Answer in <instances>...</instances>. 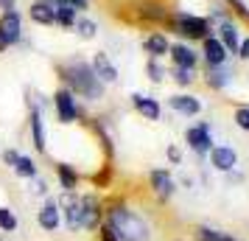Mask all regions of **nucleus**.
Here are the masks:
<instances>
[{
    "label": "nucleus",
    "instance_id": "nucleus-1",
    "mask_svg": "<svg viewBox=\"0 0 249 241\" xmlns=\"http://www.w3.org/2000/svg\"><path fill=\"white\" fill-rule=\"evenodd\" d=\"M62 73V79H65V87H68L73 95H81L84 101H101L104 98V84L98 76H95V70L90 68V62H84V59H70L68 65H62L59 68Z\"/></svg>",
    "mask_w": 249,
    "mask_h": 241
},
{
    "label": "nucleus",
    "instance_id": "nucleus-2",
    "mask_svg": "<svg viewBox=\"0 0 249 241\" xmlns=\"http://www.w3.org/2000/svg\"><path fill=\"white\" fill-rule=\"evenodd\" d=\"M107 224L121 241H151V227L143 216H137L135 210L126 205H112L107 210Z\"/></svg>",
    "mask_w": 249,
    "mask_h": 241
},
{
    "label": "nucleus",
    "instance_id": "nucleus-3",
    "mask_svg": "<svg viewBox=\"0 0 249 241\" xmlns=\"http://www.w3.org/2000/svg\"><path fill=\"white\" fill-rule=\"evenodd\" d=\"M53 107H56V118L59 124H76L81 118V110L76 104V95L68 90V87H59L53 93Z\"/></svg>",
    "mask_w": 249,
    "mask_h": 241
},
{
    "label": "nucleus",
    "instance_id": "nucleus-4",
    "mask_svg": "<svg viewBox=\"0 0 249 241\" xmlns=\"http://www.w3.org/2000/svg\"><path fill=\"white\" fill-rule=\"evenodd\" d=\"M56 205H59V213H62V219H65L68 230L79 233L81 230V196L76 194V191H65Z\"/></svg>",
    "mask_w": 249,
    "mask_h": 241
},
{
    "label": "nucleus",
    "instance_id": "nucleus-5",
    "mask_svg": "<svg viewBox=\"0 0 249 241\" xmlns=\"http://www.w3.org/2000/svg\"><path fill=\"white\" fill-rule=\"evenodd\" d=\"M174 31L182 37H188V39H204L207 31H210V25L204 17H193V14H177L174 17Z\"/></svg>",
    "mask_w": 249,
    "mask_h": 241
},
{
    "label": "nucleus",
    "instance_id": "nucleus-6",
    "mask_svg": "<svg viewBox=\"0 0 249 241\" xmlns=\"http://www.w3.org/2000/svg\"><path fill=\"white\" fill-rule=\"evenodd\" d=\"M0 37L9 42V48H14V45L23 42V17H20L17 9H14V12H3L0 14Z\"/></svg>",
    "mask_w": 249,
    "mask_h": 241
},
{
    "label": "nucleus",
    "instance_id": "nucleus-7",
    "mask_svg": "<svg viewBox=\"0 0 249 241\" xmlns=\"http://www.w3.org/2000/svg\"><path fill=\"white\" fill-rule=\"evenodd\" d=\"M104 224V210L95 196H81V230H98Z\"/></svg>",
    "mask_w": 249,
    "mask_h": 241
},
{
    "label": "nucleus",
    "instance_id": "nucleus-8",
    "mask_svg": "<svg viewBox=\"0 0 249 241\" xmlns=\"http://www.w3.org/2000/svg\"><path fill=\"white\" fill-rule=\"evenodd\" d=\"M36 224L45 230V233H56V230L62 227V213H59V205L53 202V199L45 196L42 207L36 210Z\"/></svg>",
    "mask_w": 249,
    "mask_h": 241
},
{
    "label": "nucleus",
    "instance_id": "nucleus-9",
    "mask_svg": "<svg viewBox=\"0 0 249 241\" xmlns=\"http://www.w3.org/2000/svg\"><path fill=\"white\" fill-rule=\"evenodd\" d=\"M185 140H188V146L196 154H207V151L213 149V138H210V127L207 124H199V127L188 129L185 132Z\"/></svg>",
    "mask_w": 249,
    "mask_h": 241
},
{
    "label": "nucleus",
    "instance_id": "nucleus-10",
    "mask_svg": "<svg viewBox=\"0 0 249 241\" xmlns=\"http://www.w3.org/2000/svg\"><path fill=\"white\" fill-rule=\"evenodd\" d=\"M90 68L95 70V76L104 81V84H115L118 81V68L112 65V59L107 56L104 51H98V54H92V62Z\"/></svg>",
    "mask_w": 249,
    "mask_h": 241
},
{
    "label": "nucleus",
    "instance_id": "nucleus-11",
    "mask_svg": "<svg viewBox=\"0 0 249 241\" xmlns=\"http://www.w3.org/2000/svg\"><path fill=\"white\" fill-rule=\"evenodd\" d=\"M28 127H31V140H34L36 154H48V132L42 112H28Z\"/></svg>",
    "mask_w": 249,
    "mask_h": 241
},
{
    "label": "nucleus",
    "instance_id": "nucleus-12",
    "mask_svg": "<svg viewBox=\"0 0 249 241\" xmlns=\"http://www.w3.org/2000/svg\"><path fill=\"white\" fill-rule=\"evenodd\" d=\"M28 17H31L36 25H56V3H53V0H45V3L34 0L31 9H28Z\"/></svg>",
    "mask_w": 249,
    "mask_h": 241
},
{
    "label": "nucleus",
    "instance_id": "nucleus-13",
    "mask_svg": "<svg viewBox=\"0 0 249 241\" xmlns=\"http://www.w3.org/2000/svg\"><path fill=\"white\" fill-rule=\"evenodd\" d=\"M210 160H213V166L218 171H230L238 163V154H235V149H230V146H213V149H210Z\"/></svg>",
    "mask_w": 249,
    "mask_h": 241
},
{
    "label": "nucleus",
    "instance_id": "nucleus-14",
    "mask_svg": "<svg viewBox=\"0 0 249 241\" xmlns=\"http://www.w3.org/2000/svg\"><path fill=\"white\" fill-rule=\"evenodd\" d=\"M151 188H154V194L160 196V199H168L171 194H174V180H171V174L165 171V168H157V171H151Z\"/></svg>",
    "mask_w": 249,
    "mask_h": 241
},
{
    "label": "nucleus",
    "instance_id": "nucleus-15",
    "mask_svg": "<svg viewBox=\"0 0 249 241\" xmlns=\"http://www.w3.org/2000/svg\"><path fill=\"white\" fill-rule=\"evenodd\" d=\"M132 104H135V110L146 121H160V104L154 101V98H148V95H143V93H135L132 95Z\"/></svg>",
    "mask_w": 249,
    "mask_h": 241
},
{
    "label": "nucleus",
    "instance_id": "nucleus-16",
    "mask_svg": "<svg viewBox=\"0 0 249 241\" xmlns=\"http://www.w3.org/2000/svg\"><path fill=\"white\" fill-rule=\"evenodd\" d=\"M204 59H207L210 68H218V65H224V59H227V48L218 39H213V37H204Z\"/></svg>",
    "mask_w": 249,
    "mask_h": 241
},
{
    "label": "nucleus",
    "instance_id": "nucleus-17",
    "mask_svg": "<svg viewBox=\"0 0 249 241\" xmlns=\"http://www.w3.org/2000/svg\"><path fill=\"white\" fill-rule=\"evenodd\" d=\"M143 48H146V54L151 59H160V56H165V54L171 51V42H168L165 34H148L146 39H143Z\"/></svg>",
    "mask_w": 249,
    "mask_h": 241
},
{
    "label": "nucleus",
    "instance_id": "nucleus-18",
    "mask_svg": "<svg viewBox=\"0 0 249 241\" xmlns=\"http://www.w3.org/2000/svg\"><path fill=\"white\" fill-rule=\"evenodd\" d=\"M56 177L65 191H76L79 188V171L73 166H68V163H56Z\"/></svg>",
    "mask_w": 249,
    "mask_h": 241
},
{
    "label": "nucleus",
    "instance_id": "nucleus-19",
    "mask_svg": "<svg viewBox=\"0 0 249 241\" xmlns=\"http://www.w3.org/2000/svg\"><path fill=\"white\" fill-rule=\"evenodd\" d=\"M171 59H174V65L177 68H196V54H193L188 45H171Z\"/></svg>",
    "mask_w": 249,
    "mask_h": 241
},
{
    "label": "nucleus",
    "instance_id": "nucleus-20",
    "mask_svg": "<svg viewBox=\"0 0 249 241\" xmlns=\"http://www.w3.org/2000/svg\"><path fill=\"white\" fill-rule=\"evenodd\" d=\"M168 104L177 110V112H182V115H196L199 110H202L199 98H193V95H174Z\"/></svg>",
    "mask_w": 249,
    "mask_h": 241
},
{
    "label": "nucleus",
    "instance_id": "nucleus-21",
    "mask_svg": "<svg viewBox=\"0 0 249 241\" xmlns=\"http://www.w3.org/2000/svg\"><path fill=\"white\" fill-rule=\"evenodd\" d=\"M76 20H79V12L73 9V6H68V3H56V25L59 28H73L76 25Z\"/></svg>",
    "mask_w": 249,
    "mask_h": 241
},
{
    "label": "nucleus",
    "instance_id": "nucleus-22",
    "mask_svg": "<svg viewBox=\"0 0 249 241\" xmlns=\"http://www.w3.org/2000/svg\"><path fill=\"white\" fill-rule=\"evenodd\" d=\"M14 174L23 177V180H34V177H39V166L34 163V157L20 154V160H17V166H14Z\"/></svg>",
    "mask_w": 249,
    "mask_h": 241
},
{
    "label": "nucleus",
    "instance_id": "nucleus-23",
    "mask_svg": "<svg viewBox=\"0 0 249 241\" xmlns=\"http://www.w3.org/2000/svg\"><path fill=\"white\" fill-rule=\"evenodd\" d=\"M137 14H140L143 20H151V23H162V20L168 17V14H165V9H162V6H157V3H140Z\"/></svg>",
    "mask_w": 249,
    "mask_h": 241
},
{
    "label": "nucleus",
    "instance_id": "nucleus-24",
    "mask_svg": "<svg viewBox=\"0 0 249 241\" xmlns=\"http://www.w3.org/2000/svg\"><path fill=\"white\" fill-rule=\"evenodd\" d=\"M218 31H221V39H218V42H221L227 51H232V54H235V51H238V28L232 23H221Z\"/></svg>",
    "mask_w": 249,
    "mask_h": 241
},
{
    "label": "nucleus",
    "instance_id": "nucleus-25",
    "mask_svg": "<svg viewBox=\"0 0 249 241\" xmlns=\"http://www.w3.org/2000/svg\"><path fill=\"white\" fill-rule=\"evenodd\" d=\"M25 107H28V112H45L48 98H42L34 87H25Z\"/></svg>",
    "mask_w": 249,
    "mask_h": 241
},
{
    "label": "nucleus",
    "instance_id": "nucleus-26",
    "mask_svg": "<svg viewBox=\"0 0 249 241\" xmlns=\"http://www.w3.org/2000/svg\"><path fill=\"white\" fill-rule=\"evenodd\" d=\"M73 28H76V34H79L81 39H92V37L98 34V23H95V20H90V17H79Z\"/></svg>",
    "mask_w": 249,
    "mask_h": 241
},
{
    "label": "nucleus",
    "instance_id": "nucleus-27",
    "mask_svg": "<svg viewBox=\"0 0 249 241\" xmlns=\"http://www.w3.org/2000/svg\"><path fill=\"white\" fill-rule=\"evenodd\" d=\"M196 241H235L230 233H221V230L213 227H196Z\"/></svg>",
    "mask_w": 249,
    "mask_h": 241
},
{
    "label": "nucleus",
    "instance_id": "nucleus-28",
    "mask_svg": "<svg viewBox=\"0 0 249 241\" xmlns=\"http://www.w3.org/2000/svg\"><path fill=\"white\" fill-rule=\"evenodd\" d=\"M0 230L3 233H14L17 230V216L12 213V207H0Z\"/></svg>",
    "mask_w": 249,
    "mask_h": 241
},
{
    "label": "nucleus",
    "instance_id": "nucleus-29",
    "mask_svg": "<svg viewBox=\"0 0 249 241\" xmlns=\"http://www.w3.org/2000/svg\"><path fill=\"white\" fill-rule=\"evenodd\" d=\"M218 68H221V65H218ZM218 68L207 70V84H210V87H224L227 84V73L224 70H218Z\"/></svg>",
    "mask_w": 249,
    "mask_h": 241
},
{
    "label": "nucleus",
    "instance_id": "nucleus-30",
    "mask_svg": "<svg viewBox=\"0 0 249 241\" xmlns=\"http://www.w3.org/2000/svg\"><path fill=\"white\" fill-rule=\"evenodd\" d=\"M174 81L182 84V87H188L193 81V70L191 68H177V65H174Z\"/></svg>",
    "mask_w": 249,
    "mask_h": 241
},
{
    "label": "nucleus",
    "instance_id": "nucleus-31",
    "mask_svg": "<svg viewBox=\"0 0 249 241\" xmlns=\"http://www.w3.org/2000/svg\"><path fill=\"white\" fill-rule=\"evenodd\" d=\"M146 73H148V79H151V81H162V79H165V70L160 68V62H157V59H148Z\"/></svg>",
    "mask_w": 249,
    "mask_h": 241
},
{
    "label": "nucleus",
    "instance_id": "nucleus-32",
    "mask_svg": "<svg viewBox=\"0 0 249 241\" xmlns=\"http://www.w3.org/2000/svg\"><path fill=\"white\" fill-rule=\"evenodd\" d=\"M235 124L241 129H249V107H238L235 110Z\"/></svg>",
    "mask_w": 249,
    "mask_h": 241
},
{
    "label": "nucleus",
    "instance_id": "nucleus-33",
    "mask_svg": "<svg viewBox=\"0 0 249 241\" xmlns=\"http://www.w3.org/2000/svg\"><path fill=\"white\" fill-rule=\"evenodd\" d=\"M31 183H34V194L45 199V196H48V180H42V177H34Z\"/></svg>",
    "mask_w": 249,
    "mask_h": 241
},
{
    "label": "nucleus",
    "instance_id": "nucleus-34",
    "mask_svg": "<svg viewBox=\"0 0 249 241\" xmlns=\"http://www.w3.org/2000/svg\"><path fill=\"white\" fill-rule=\"evenodd\" d=\"M17 160H20V151H14V149L3 151V163H6L9 168H14V166H17Z\"/></svg>",
    "mask_w": 249,
    "mask_h": 241
},
{
    "label": "nucleus",
    "instance_id": "nucleus-35",
    "mask_svg": "<svg viewBox=\"0 0 249 241\" xmlns=\"http://www.w3.org/2000/svg\"><path fill=\"white\" fill-rule=\"evenodd\" d=\"M53 3H68V6L76 9V12H84V9L90 6V0H53Z\"/></svg>",
    "mask_w": 249,
    "mask_h": 241
},
{
    "label": "nucleus",
    "instance_id": "nucleus-36",
    "mask_svg": "<svg viewBox=\"0 0 249 241\" xmlns=\"http://www.w3.org/2000/svg\"><path fill=\"white\" fill-rule=\"evenodd\" d=\"M98 230H101V241H121V239H118V236L112 233V227H109L107 222H104V224H101Z\"/></svg>",
    "mask_w": 249,
    "mask_h": 241
},
{
    "label": "nucleus",
    "instance_id": "nucleus-37",
    "mask_svg": "<svg viewBox=\"0 0 249 241\" xmlns=\"http://www.w3.org/2000/svg\"><path fill=\"white\" fill-rule=\"evenodd\" d=\"M17 9V0H0V14L3 12H14Z\"/></svg>",
    "mask_w": 249,
    "mask_h": 241
},
{
    "label": "nucleus",
    "instance_id": "nucleus-38",
    "mask_svg": "<svg viewBox=\"0 0 249 241\" xmlns=\"http://www.w3.org/2000/svg\"><path fill=\"white\" fill-rule=\"evenodd\" d=\"M168 160L171 163H179L182 160V154H179V149H177V146H171V149H168Z\"/></svg>",
    "mask_w": 249,
    "mask_h": 241
},
{
    "label": "nucleus",
    "instance_id": "nucleus-39",
    "mask_svg": "<svg viewBox=\"0 0 249 241\" xmlns=\"http://www.w3.org/2000/svg\"><path fill=\"white\" fill-rule=\"evenodd\" d=\"M241 56L249 59V39H244V42H241Z\"/></svg>",
    "mask_w": 249,
    "mask_h": 241
},
{
    "label": "nucleus",
    "instance_id": "nucleus-40",
    "mask_svg": "<svg viewBox=\"0 0 249 241\" xmlns=\"http://www.w3.org/2000/svg\"><path fill=\"white\" fill-rule=\"evenodd\" d=\"M6 51H9V42H6V39L0 37V54H6Z\"/></svg>",
    "mask_w": 249,
    "mask_h": 241
},
{
    "label": "nucleus",
    "instance_id": "nucleus-41",
    "mask_svg": "<svg viewBox=\"0 0 249 241\" xmlns=\"http://www.w3.org/2000/svg\"><path fill=\"white\" fill-rule=\"evenodd\" d=\"M0 241H12V239H9V236H0Z\"/></svg>",
    "mask_w": 249,
    "mask_h": 241
}]
</instances>
